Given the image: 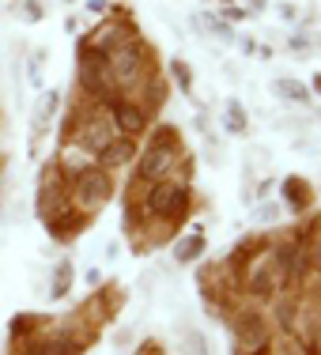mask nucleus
I'll return each instance as SVG.
<instances>
[{
	"label": "nucleus",
	"mask_w": 321,
	"mask_h": 355,
	"mask_svg": "<svg viewBox=\"0 0 321 355\" xmlns=\"http://www.w3.org/2000/svg\"><path fill=\"white\" fill-rule=\"evenodd\" d=\"M144 69V46L137 38H129V42H117L114 49H110V72L117 76V80H125V83H132L140 76Z\"/></svg>",
	"instance_id": "1"
},
{
	"label": "nucleus",
	"mask_w": 321,
	"mask_h": 355,
	"mask_svg": "<svg viewBox=\"0 0 321 355\" xmlns=\"http://www.w3.org/2000/svg\"><path fill=\"white\" fill-rule=\"evenodd\" d=\"M110 178L106 171H83L80 178H76V200H80L83 208H103L110 200Z\"/></svg>",
	"instance_id": "2"
},
{
	"label": "nucleus",
	"mask_w": 321,
	"mask_h": 355,
	"mask_svg": "<svg viewBox=\"0 0 321 355\" xmlns=\"http://www.w3.org/2000/svg\"><path fill=\"white\" fill-rule=\"evenodd\" d=\"M148 208L155 216H182L185 212V189L182 185H174V182H155V189H151V197H148Z\"/></svg>",
	"instance_id": "3"
},
{
	"label": "nucleus",
	"mask_w": 321,
	"mask_h": 355,
	"mask_svg": "<svg viewBox=\"0 0 321 355\" xmlns=\"http://www.w3.org/2000/svg\"><path fill=\"white\" fill-rule=\"evenodd\" d=\"M174 159H178V148L151 144V148L144 151V159H140V178H144V182H148V178H163L174 166Z\"/></svg>",
	"instance_id": "4"
},
{
	"label": "nucleus",
	"mask_w": 321,
	"mask_h": 355,
	"mask_svg": "<svg viewBox=\"0 0 321 355\" xmlns=\"http://www.w3.org/2000/svg\"><path fill=\"white\" fill-rule=\"evenodd\" d=\"M234 336H238L242 348H265L268 340V325L261 314H242L238 321H234Z\"/></svg>",
	"instance_id": "5"
},
{
	"label": "nucleus",
	"mask_w": 321,
	"mask_h": 355,
	"mask_svg": "<svg viewBox=\"0 0 321 355\" xmlns=\"http://www.w3.org/2000/svg\"><path fill=\"white\" fill-rule=\"evenodd\" d=\"M114 121H117V129H121L125 137H140V132L148 129V117H144V110L132 106V103L117 106V110H114Z\"/></svg>",
	"instance_id": "6"
},
{
	"label": "nucleus",
	"mask_w": 321,
	"mask_h": 355,
	"mask_svg": "<svg viewBox=\"0 0 321 355\" xmlns=\"http://www.w3.org/2000/svg\"><path fill=\"white\" fill-rule=\"evenodd\" d=\"M57 110H61V91H46V95L38 98V106H35V129L38 132L57 117Z\"/></svg>",
	"instance_id": "7"
},
{
	"label": "nucleus",
	"mask_w": 321,
	"mask_h": 355,
	"mask_svg": "<svg viewBox=\"0 0 321 355\" xmlns=\"http://www.w3.org/2000/svg\"><path fill=\"white\" fill-rule=\"evenodd\" d=\"M110 140H114V132H110L106 121H91V125H83V132H80V144L91 151H103Z\"/></svg>",
	"instance_id": "8"
},
{
	"label": "nucleus",
	"mask_w": 321,
	"mask_h": 355,
	"mask_svg": "<svg viewBox=\"0 0 321 355\" xmlns=\"http://www.w3.org/2000/svg\"><path fill=\"white\" fill-rule=\"evenodd\" d=\"M98 155H103L106 166H121V163H129V159H132V144L129 140H110Z\"/></svg>",
	"instance_id": "9"
},
{
	"label": "nucleus",
	"mask_w": 321,
	"mask_h": 355,
	"mask_svg": "<svg viewBox=\"0 0 321 355\" xmlns=\"http://www.w3.org/2000/svg\"><path fill=\"white\" fill-rule=\"evenodd\" d=\"M83 87H91V91H103L106 87L103 57H87V61H83Z\"/></svg>",
	"instance_id": "10"
},
{
	"label": "nucleus",
	"mask_w": 321,
	"mask_h": 355,
	"mask_svg": "<svg viewBox=\"0 0 321 355\" xmlns=\"http://www.w3.org/2000/svg\"><path fill=\"white\" fill-rule=\"evenodd\" d=\"M272 91H276L280 98H291V103H306V98H310V91L302 87V83H295V80H276Z\"/></svg>",
	"instance_id": "11"
},
{
	"label": "nucleus",
	"mask_w": 321,
	"mask_h": 355,
	"mask_svg": "<svg viewBox=\"0 0 321 355\" xmlns=\"http://www.w3.org/2000/svg\"><path fill=\"white\" fill-rule=\"evenodd\" d=\"M69 287H72V265L61 261V265H57V276H53V299H64Z\"/></svg>",
	"instance_id": "12"
},
{
	"label": "nucleus",
	"mask_w": 321,
	"mask_h": 355,
	"mask_svg": "<svg viewBox=\"0 0 321 355\" xmlns=\"http://www.w3.org/2000/svg\"><path fill=\"white\" fill-rule=\"evenodd\" d=\"M227 129H231V132L246 129V106H242L238 98H231V103H227Z\"/></svg>",
	"instance_id": "13"
},
{
	"label": "nucleus",
	"mask_w": 321,
	"mask_h": 355,
	"mask_svg": "<svg viewBox=\"0 0 321 355\" xmlns=\"http://www.w3.org/2000/svg\"><path fill=\"white\" fill-rule=\"evenodd\" d=\"M200 250H205V239H200V234H189V239H185L178 250H174V257H178V261H193Z\"/></svg>",
	"instance_id": "14"
},
{
	"label": "nucleus",
	"mask_w": 321,
	"mask_h": 355,
	"mask_svg": "<svg viewBox=\"0 0 321 355\" xmlns=\"http://www.w3.org/2000/svg\"><path fill=\"white\" fill-rule=\"evenodd\" d=\"M291 49H295L299 57H306L310 49H321V38H314V35H295V38H291Z\"/></svg>",
	"instance_id": "15"
},
{
	"label": "nucleus",
	"mask_w": 321,
	"mask_h": 355,
	"mask_svg": "<svg viewBox=\"0 0 321 355\" xmlns=\"http://www.w3.org/2000/svg\"><path fill=\"white\" fill-rule=\"evenodd\" d=\"M76 227H80V219H76V216H61V219H53V234H61V239H72Z\"/></svg>",
	"instance_id": "16"
},
{
	"label": "nucleus",
	"mask_w": 321,
	"mask_h": 355,
	"mask_svg": "<svg viewBox=\"0 0 321 355\" xmlns=\"http://www.w3.org/2000/svg\"><path fill=\"white\" fill-rule=\"evenodd\" d=\"M253 291H257V295H268V291H272V276H268V268H261V272L253 276Z\"/></svg>",
	"instance_id": "17"
},
{
	"label": "nucleus",
	"mask_w": 321,
	"mask_h": 355,
	"mask_svg": "<svg viewBox=\"0 0 321 355\" xmlns=\"http://www.w3.org/2000/svg\"><path fill=\"white\" fill-rule=\"evenodd\" d=\"M174 76H178V80H182V91H185V95H189V69H185L182 61H174Z\"/></svg>",
	"instance_id": "18"
},
{
	"label": "nucleus",
	"mask_w": 321,
	"mask_h": 355,
	"mask_svg": "<svg viewBox=\"0 0 321 355\" xmlns=\"http://www.w3.org/2000/svg\"><path fill=\"white\" fill-rule=\"evenodd\" d=\"M257 219H276V208L268 205V208H257Z\"/></svg>",
	"instance_id": "19"
},
{
	"label": "nucleus",
	"mask_w": 321,
	"mask_h": 355,
	"mask_svg": "<svg viewBox=\"0 0 321 355\" xmlns=\"http://www.w3.org/2000/svg\"><path fill=\"white\" fill-rule=\"evenodd\" d=\"M314 265L321 268V242H318V250H314Z\"/></svg>",
	"instance_id": "20"
},
{
	"label": "nucleus",
	"mask_w": 321,
	"mask_h": 355,
	"mask_svg": "<svg viewBox=\"0 0 321 355\" xmlns=\"http://www.w3.org/2000/svg\"><path fill=\"white\" fill-rule=\"evenodd\" d=\"M250 4H253V8H265V0H250Z\"/></svg>",
	"instance_id": "21"
},
{
	"label": "nucleus",
	"mask_w": 321,
	"mask_h": 355,
	"mask_svg": "<svg viewBox=\"0 0 321 355\" xmlns=\"http://www.w3.org/2000/svg\"><path fill=\"white\" fill-rule=\"evenodd\" d=\"M314 91H321V76H318V80H314Z\"/></svg>",
	"instance_id": "22"
},
{
	"label": "nucleus",
	"mask_w": 321,
	"mask_h": 355,
	"mask_svg": "<svg viewBox=\"0 0 321 355\" xmlns=\"http://www.w3.org/2000/svg\"><path fill=\"white\" fill-rule=\"evenodd\" d=\"M64 4H72V0H64Z\"/></svg>",
	"instance_id": "23"
}]
</instances>
